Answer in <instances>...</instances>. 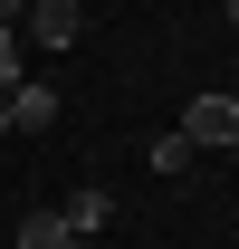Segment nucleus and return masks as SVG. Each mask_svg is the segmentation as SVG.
<instances>
[{
    "label": "nucleus",
    "mask_w": 239,
    "mask_h": 249,
    "mask_svg": "<svg viewBox=\"0 0 239 249\" xmlns=\"http://www.w3.org/2000/svg\"><path fill=\"white\" fill-rule=\"evenodd\" d=\"M182 134H191V154H230L239 144V96H191L182 106Z\"/></svg>",
    "instance_id": "f257e3e1"
},
{
    "label": "nucleus",
    "mask_w": 239,
    "mask_h": 249,
    "mask_svg": "<svg viewBox=\"0 0 239 249\" xmlns=\"http://www.w3.org/2000/svg\"><path fill=\"white\" fill-rule=\"evenodd\" d=\"M19 29H29L38 48H77V29H86V10H77V0H29V10H19Z\"/></svg>",
    "instance_id": "f03ea898"
},
{
    "label": "nucleus",
    "mask_w": 239,
    "mask_h": 249,
    "mask_svg": "<svg viewBox=\"0 0 239 249\" xmlns=\"http://www.w3.org/2000/svg\"><path fill=\"white\" fill-rule=\"evenodd\" d=\"M0 106H10V134H38V124H58V87H38V77H19Z\"/></svg>",
    "instance_id": "7ed1b4c3"
},
{
    "label": "nucleus",
    "mask_w": 239,
    "mask_h": 249,
    "mask_svg": "<svg viewBox=\"0 0 239 249\" xmlns=\"http://www.w3.org/2000/svg\"><path fill=\"white\" fill-rule=\"evenodd\" d=\"M58 220H67V240L86 249L96 230H105V220H115V192H77V201H58Z\"/></svg>",
    "instance_id": "20e7f679"
},
{
    "label": "nucleus",
    "mask_w": 239,
    "mask_h": 249,
    "mask_svg": "<svg viewBox=\"0 0 239 249\" xmlns=\"http://www.w3.org/2000/svg\"><path fill=\"white\" fill-rule=\"evenodd\" d=\"M19 249H77L58 211H19Z\"/></svg>",
    "instance_id": "39448f33"
},
{
    "label": "nucleus",
    "mask_w": 239,
    "mask_h": 249,
    "mask_svg": "<svg viewBox=\"0 0 239 249\" xmlns=\"http://www.w3.org/2000/svg\"><path fill=\"white\" fill-rule=\"evenodd\" d=\"M153 173H163V182H172V173H191V134H182V124H172V134H153Z\"/></svg>",
    "instance_id": "423d86ee"
},
{
    "label": "nucleus",
    "mask_w": 239,
    "mask_h": 249,
    "mask_svg": "<svg viewBox=\"0 0 239 249\" xmlns=\"http://www.w3.org/2000/svg\"><path fill=\"white\" fill-rule=\"evenodd\" d=\"M19 87V29H0V96Z\"/></svg>",
    "instance_id": "0eeeda50"
},
{
    "label": "nucleus",
    "mask_w": 239,
    "mask_h": 249,
    "mask_svg": "<svg viewBox=\"0 0 239 249\" xmlns=\"http://www.w3.org/2000/svg\"><path fill=\"white\" fill-rule=\"evenodd\" d=\"M19 10H29V0H0V29H19Z\"/></svg>",
    "instance_id": "6e6552de"
},
{
    "label": "nucleus",
    "mask_w": 239,
    "mask_h": 249,
    "mask_svg": "<svg viewBox=\"0 0 239 249\" xmlns=\"http://www.w3.org/2000/svg\"><path fill=\"white\" fill-rule=\"evenodd\" d=\"M220 10H230V29H239V0H220Z\"/></svg>",
    "instance_id": "1a4fd4ad"
},
{
    "label": "nucleus",
    "mask_w": 239,
    "mask_h": 249,
    "mask_svg": "<svg viewBox=\"0 0 239 249\" xmlns=\"http://www.w3.org/2000/svg\"><path fill=\"white\" fill-rule=\"evenodd\" d=\"M0 134H10V106H0Z\"/></svg>",
    "instance_id": "9d476101"
}]
</instances>
